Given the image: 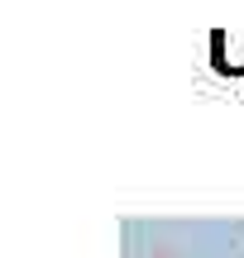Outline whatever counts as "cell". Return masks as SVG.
Returning a JSON list of instances; mask_svg holds the SVG:
<instances>
[]
</instances>
